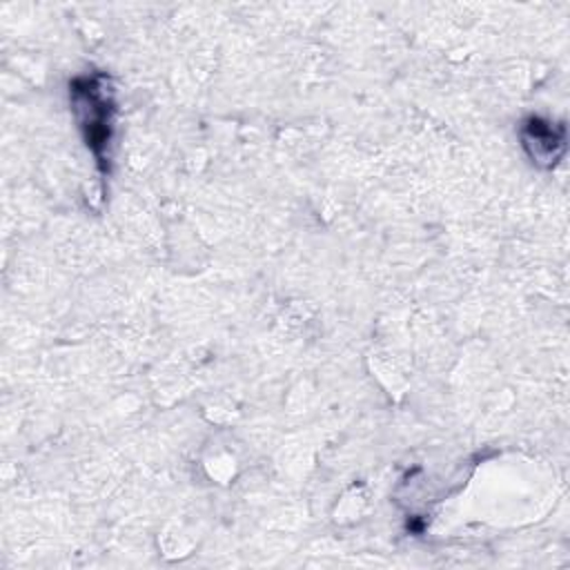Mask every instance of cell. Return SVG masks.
<instances>
[{
  "mask_svg": "<svg viewBox=\"0 0 570 570\" xmlns=\"http://www.w3.org/2000/svg\"><path fill=\"white\" fill-rule=\"evenodd\" d=\"M73 100L89 107L87 118H80L82 127L87 129V145L96 151L98 156V145H107L109 140V102L102 96L100 87L91 80H87V87L73 85Z\"/></svg>",
  "mask_w": 570,
  "mask_h": 570,
  "instance_id": "1",
  "label": "cell"
}]
</instances>
